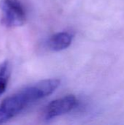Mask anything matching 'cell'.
I'll return each instance as SVG.
<instances>
[{
  "label": "cell",
  "instance_id": "4",
  "mask_svg": "<svg viewBox=\"0 0 124 125\" xmlns=\"http://www.w3.org/2000/svg\"><path fill=\"white\" fill-rule=\"evenodd\" d=\"M73 35L71 33L63 31L52 35L47 42L48 48L53 51H59L68 48L72 41Z\"/></svg>",
  "mask_w": 124,
  "mask_h": 125
},
{
  "label": "cell",
  "instance_id": "1",
  "mask_svg": "<svg viewBox=\"0 0 124 125\" xmlns=\"http://www.w3.org/2000/svg\"><path fill=\"white\" fill-rule=\"evenodd\" d=\"M59 85L58 79L43 80L6 97L0 103V125L16 117L34 103L51 94Z\"/></svg>",
  "mask_w": 124,
  "mask_h": 125
},
{
  "label": "cell",
  "instance_id": "5",
  "mask_svg": "<svg viewBox=\"0 0 124 125\" xmlns=\"http://www.w3.org/2000/svg\"><path fill=\"white\" fill-rule=\"evenodd\" d=\"M10 77V65L8 61L0 64V97L5 92Z\"/></svg>",
  "mask_w": 124,
  "mask_h": 125
},
{
  "label": "cell",
  "instance_id": "2",
  "mask_svg": "<svg viewBox=\"0 0 124 125\" xmlns=\"http://www.w3.org/2000/svg\"><path fill=\"white\" fill-rule=\"evenodd\" d=\"M1 22L7 28L23 25L26 21V12L20 0L0 1Z\"/></svg>",
  "mask_w": 124,
  "mask_h": 125
},
{
  "label": "cell",
  "instance_id": "3",
  "mask_svg": "<svg viewBox=\"0 0 124 125\" xmlns=\"http://www.w3.org/2000/svg\"><path fill=\"white\" fill-rule=\"evenodd\" d=\"M77 104V100L74 95H67L55 100L50 103L45 109L44 119L50 120L57 116L64 115L71 111Z\"/></svg>",
  "mask_w": 124,
  "mask_h": 125
}]
</instances>
